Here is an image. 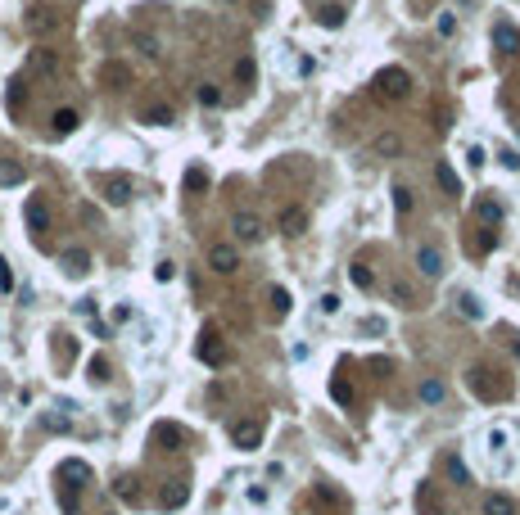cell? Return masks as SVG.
<instances>
[{"instance_id": "obj_1", "label": "cell", "mask_w": 520, "mask_h": 515, "mask_svg": "<svg viewBox=\"0 0 520 515\" xmlns=\"http://www.w3.org/2000/svg\"><path fill=\"white\" fill-rule=\"evenodd\" d=\"M371 86H376V95H380V100H403V95L412 91V72H407V68H399V64H394V68H380Z\"/></svg>"}, {"instance_id": "obj_2", "label": "cell", "mask_w": 520, "mask_h": 515, "mask_svg": "<svg viewBox=\"0 0 520 515\" xmlns=\"http://www.w3.org/2000/svg\"><path fill=\"white\" fill-rule=\"evenodd\" d=\"M231 438H235V448H240V452H254L258 443H263V425H258V421H235Z\"/></svg>"}, {"instance_id": "obj_3", "label": "cell", "mask_w": 520, "mask_h": 515, "mask_svg": "<svg viewBox=\"0 0 520 515\" xmlns=\"http://www.w3.org/2000/svg\"><path fill=\"white\" fill-rule=\"evenodd\" d=\"M416 267H421V276H426V280H439L443 276V253L435 249V244H421V249H416Z\"/></svg>"}, {"instance_id": "obj_4", "label": "cell", "mask_w": 520, "mask_h": 515, "mask_svg": "<svg viewBox=\"0 0 520 515\" xmlns=\"http://www.w3.org/2000/svg\"><path fill=\"white\" fill-rule=\"evenodd\" d=\"M235 236H240L244 244H258V240L267 236V231H263V217H258V213H235Z\"/></svg>"}, {"instance_id": "obj_5", "label": "cell", "mask_w": 520, "mask_h": 515, "mask_svg": "<svg viewBox=\"0 0 520 515\" xmlns=\"http://www.w3.org/2000/svg\"><path fill=\"white\" fill-rule=\"evenodd\" d=\"M200 358H204L208 366H222V362H227V343L217 339V330H204V335H200Z\"/></svg>"}, {"instance_id": "obj_6", "label": "cell", "mask_w": 520, "mask_h": 515, "mask_svg": "<svg viewBox=\"0 0 520 515\" xmlns=\"http://www.w3.org/2000/svg\"><path fill=\"white\" fill-rule=\"evenodd\" d=\"M55 28H59V14H55V9H45V5H32V9H28V32L45 36V32H55Z\"/></svg>"}, {"instance_id": "obj_7", "label": "cell", "mask_w": 520, "mask_h": 515, "mask_svg": "<svg viewBox=\"0 0 520 515\" xmlns=\"http://www.w3.org/2000/svg\"><path fill=\"white\" fill-rule=\"evenodd\" d=\"M208 267H213V272H222V276H231L235 267H240V258H235L231 244H213V249H208Z\"/></svg>"}, {"instance_id": "obj_8", "label": "cell", "mask_w": 520, "mask_h": 515, "mask_svg": "<svg viewBox=\"0 0 520 515\" xmlns=\"http://www.w3.org/2000/svg\"><path fill=\"white\" fill-rule=\"evenodd\" d=\"M493 50L516 55L520 50V28H511V23H493Z\"/></svg>"}, {"instance_id": "obj_9", "label": "cell", "mask_w": 520, "mask_h": 515, "mask_svg": "<svg viewBox=\"0 0 520 515\" xmlns=\"http://www.w3.org/2000/svg\"><path fill=\"white\" fill-rule=\"evenodd\" d=\"M303 231H308V213H303V208L299 204H290L286 208V213H281V236H303Z\"/></svg>"}, {"instance_id": "obj_10", "label": "cell", "mask_w": 520, "mask_h": 515, "mask_svg": "<svg viewBox=\"0 0 520 515\" xmlns=\"http://www.w3.org/2000/svg\"><path fill=\"white\" fill-rule=\"evenodd\" d=\"M416 506H421V515H443V497H439V488H435V484H421Z\"/></svg>"}, {"instance_id": "obj_11", "label": "cell", "mask_w": 520, "mask_h": 515, "mask_svg": "<svg viewBox=\"0 0 520 515\" xmlns=\"http://www.w3.org/2000/svg\"><path fill=\"white\" fill-rule=\"evenodd\" d=\"M104 199L122 208V204L131 199V181H127V177H109V181H104Z\"/></svg>"}, {"instance_id": "obj_12", "label": "cell", "mask_w": 520, "mask_h": 515, "mask_svg": "<svg viewBox=\"0 0 520 515\" xmlns=\"http://www.w3.org/2000/svg\"><path fill=\"white\" fill-rule=\"evenodd\" d=\"M64 272L68 276H86V272H91V253H86V249H68L64 253Z\"/></svg>"}, {"instance_id": "obj_13", "label": "cell", "mask_w": 520, "mask_h": 515, "mask_svg": "<svg viewBox=\"0 0 520 515\" xmlns=\"http://www.w3.org/2000/svg\"><path fill=\"white\" fill-rule=\"evenodd\" d=\"M59 68V55L55 50H32L28 55V72H55Z\"/></svg>"}, {"instance_id": "obj_14", "label": "cell", "mask_w": 520, "mask_h": 515, "mask_svg": "<svg viewBox=\"0 0 520 515\" xmlns=\"http://www.w3.org/2000/svg\"><path fill=\"white\" fill-rule=\"evenodd\" d=\"M28 226L41 236V231H50V213H45V204L41 199H28Z\"/></svg>"}, {"instance_id": "obj_15", "label": "cell", "mask_w": 520, "mask_h": 515, "mask_svg": "<svg viewBox=\"0 0 520 515\" xmlns=\"http://www.w3.org/2000/svg\"><path fill=\"white\" fill-rule=\"evenodd\" d=\"M475 217H480L484 226H498V222H502V204H498V199H480V204H475Z\"/></svg>"}, {"instance_id": "obj_16", "label": "cell", "mask_w": 520, "mask_h": 515, "mask_svg": "<svg viewBox=\"0 0 520 515\" xmlns=\"http://www.w3.org/2000/svg\"><path fill=\"white\" fill-rule=\"evenodd\" d=\"M484 515H516V502L507 493H489L484 497Z\"/></svg>"}, {"instance_id": "obj_17", "label": "cell", "mask_w": 520, "mask_h": 515, "mask_svg": "<svg viewBox=\"0 0 520 515\" xmlns=\"http://www.w3.org/2000/svg\"><path fill=\"white\" fill-rule=\"evenodd\" d=\"M435 181H439V190H443V194H462V181H457V172H453L448 163H439V167H435Z\"/></svg>"}, {"instance_id": "obj_18", "label": "cell", "mask_w": 520, "mask_h": 515, "mask_svg": "<svg viewBox=\"0 0 520 515\" xmlns=\"http://www.w3.org/2000/svg\"><path fill=\"white\" fill-rule=\"evenodd\" d=\"M59 480L86 484V480H91V465H86V461H64V465H59Z\"/></svg>"}, {"instance_id": "obj_19", "label": "cell", "mask_w": 520, "mask_h": 515, "mask_svg": "<svg viewBox=\"0 0 520 515\" xmlns=\"http://www.w3.org/2000/svg\"><path fill=\"white\" fill-rule=\"evenodd\" d=\"M389 294H394V303H399V308H416V289L407 285V280H394Z\"/></svg>"}, {"instance_id": "obj_20", "label": "cell", "mask_w": 520, "mask_h": 515, "mask_svg": "<svg viewBox=\"0 0 520 515\" xmlns=\"http://www.w3.org/2000/svg\"><path fill=\"white\" fill-rule=\"evenodd\" d=\"M141 118L150 122V127H172V109H168V104H150Z\"/></svg>"}, {"instance_id": "obj_21", "label": "cell", "mask_w": 520, "mask_h": 515, "mask_svg": "<svg viewBox=\"0 0 520 515\" xmlns=\"http://www.w3.org/2000/svg\"><path fill=\"white\" fill-rule=\"evenodd\" d=\"M50 122H55V131H59V136H68V131H77V122H82V118L72 113V109H59V113H55Z\"/></svg>"}, {"instance_id": "obj_22", "label": "cell", "mask_w": 520, "mask_h": 515, "mask_svg": "<svg viewBox=\"0 0 520 515\" xmlns=\"http://www.w3.org/2000/svg\"><path fill=\"white\" fill-rule=\"evenodd\" d=\"M23 177H28V172L18 163H0V186H23Z\"/></svg>"}, {"instance_id": "obj_23", "label": "cell", "mask_w": 520, "mask_h": 515, "mask_svg": "<svg viewBox=\"0 0 520 515\" xmlns=\"http://www.w3.org/2000/svg\"><path fill=\"white\" fill-rule=\"evenodd\" d=\"M100 77H104L109 86H127V82H131V72L122 68V64H104V72H100Z\"/></svg>"}, {"instance_id": "obj_24", "label": "cell", "mask_w": 520, "mask_h": 515, "mask_svg": "<svg viewBox=\"0 0 520 515\" xmlns=\"http://www.w3.org/2000/svg\"><path fill=\"white\" fill-rule=\"evenodd\" d=\"M353 285H357V289H371V285H376V276H371L367 262H353Z\"/></svg>"}, {"instance_id": "obj_25", "label": "cell", "mask_w": 520, "mask_h": 515, "mask_svg": "<svg viewBox=\"0 0 520 515\" xmlns=\"http://www.w3.org/2000/svg\"><path fill=\"white\" fill-rule=\"evenodd\" d=\"M195 95H200V104H204V109H213V104H222V91H217V86H213V82H204V86H200V91H195Z\"/></svg>"}, {"instance_id": "obj_26", "label": "cell", "mask_w": 520, "mask_h": 515, "mask_svg": "<svg viewBox=\"0 0 520 515\" xmlns=\"http://www.w3.org/2000/svg\"><path fill=\"white\" fill-rule=\"evenodd\" d=\"M290 312V289H271V316H286Z\"/></svg>"}, {"instance_id": "obj_27", "label": "cell", "mask_w": 520, "mask_h": 515, "mask_svg": "<svg viewBox=\"0 0 520 515\" xmlns=\"http://www.w3.org/2000/svg\"><path fill=\"white\" fill-rule=\"evenodd\" d=\"M114 493H118L122 502H141V488H136V480H118V484H114Z\"/></svg>"}, {"instance_id": "obj_28", "label": "cell", "mask_w": 520, "mask_h": 515, "mask_svg": "<svg viewBox=\"0 0 520 515\" xmlns=\"http://www.w3.org/2000/svg\"><path fill=\"white\" fill-rule=\"evenodd\" d=\"M344 23V5H326L321 9V28H340Z\"/></svg>"}, {"instance_id": "obj_29", "label": "cell", "mask_w": 520, "mask_h": 515, "mask_svg": "<svg viewBox=\"0 0 520 515\" xmlns=\"http://www.w3.org/2000/svg\"><path fill=\"white\" fill-rule=\"evenodd\" d=\"M330 398L349 407V402H353V384H344V380H330Z\"/></svg>"}, {"instance_id": "obj_30", "label": "cell", "mask_w": 520, "mask_h": 515, "mask_svg": "<svg viewBox=\"0 0 520 515\" xmlns=\"http://www.w3.org/2000/svg\"><path fill=\"white\" fill-rule=\"evenodd\" d=\"M493 244H498V236H493V231H480V236H470V249H475V253H489Z\"/></svg>"}, {"instance_id": "obj_31", "label": "cell", "mask_w": 520, "mask_h": 515, "mask_svg": "<svg viewBox=\"0 0 520 515\" xmlns=\"http://www.w3.org/2000/svg\"><path fill=\"white\" fill-rule=\"evenodd\" d=\"M394 208H399L403 217L412 213V190H407V186H394Z\"/></svg>"}, {"instance_id": "obj_32", "label": "cell", "mask_w": 520, "mask_h": 515, "mask_svg": "<svg viewBox=\"0 0 520 515\" xmlns=\"http://www.w3.org/2000/svg\"><path fill=\"white\" fill-rule=\"evenodd\" d=\"M421 402H443V384H439V380H426V384H421Z\"/></svg>"}, {"instance_id": "obj_33", "label": "cell", "mask_w": 520, "mask_h": 515, "mask_svg": "<svg viewBox=\"0 0 520 515\" xmlns=\"http://www.w3.org/2000/svg\"><path fill=\"white\" fill-rule=\"evenodd\" d=\"M208 186V172L204 167H190V172H185V190H204Z\"/></svg>"}, {"instance_id": "obj_34", "label": "cell", "mask_w": 520, "mask_h": 515, "mask_svg": "<svg viewBox=\"0 0 520 515\" xmlns=\"http://www.w3.org/2000/svg\"><path fill=\"white\" fill-rule=\"evenodd\" d=\"M136 50L150 55V59H158V41H154V36H145V32H136Z\"/></svg>"}, {"instance_id": "obj_35", "label": "cell", "mask_w": 520, "mask_h": 515, "mask_svg": "<svg viewBox=\"0 0 520 515\" xmlns=\"http://www.w3.org/2000/svg\"><path fill=\"white\" fill-rule=\"evenodd\" d=\"M462 312L470 316V321H480V316H484V308H480V299H475V294H462Z\"/></svg>"}, {"instance_id": "obj_36", "label": "cell", "mask_w": 520, "mask_h": 515, "mask_svg": "<svg viewBox=\"0 0 520 515\" xmlns=\"http://www.w3.org/2000/svg\"><path fill=\"white\" fill-rule=\"evenodd\" d=\"M399 150H403V140L394 136V131H389V136H380V140H376V154H399Z\"/></svg>"}, {"instance_id": "obj_37", "label": "cell", "mask_w": 520, "mask_h": 515, "mask_svg": "<svg viewBox=\"0 0 520 515\" xmlns=\"http://www.w3.org/2000/svg\"><path fill=\"white\" fill-rule=\"evenodd\" d=\"M154 434H158V443H181V429L177 425H158Z\"/></svg>"}, {"instance_id": "obj_38", "label": "cell", "mask_w": 520, "mask_h": 515, "mask_svg": "<svg viewBox=\"0 0 520 515\" xmlns=\"http://www.w3.org/2000/svg\"><path fill=\"white\" fill-rule=\"evenodd\" d=\"M254 59H240V64H235V82H254Z\"/></svg>"}, {"instance_id": "obj_39", "label": "cell", "mask_w": 520, "mask_h": 515, "mask_svg": "<svg viewBox=\"0 0 520 515\" xmlns=\"http://www.w3.org/2000/svg\"><path fill=\"white\" fill-rule=\"evenodd\" d=\"M185 502V488L177 484V488H163V506H181Z\"/></svg>"}, {"instance_id": "obj_40", "label": "cell", "mask_w": 520, "mask_h": 515, "mask_svg": "<svg viewBox=\"0 0 520 515\" xmlns=\"http://www.w3.org/2000/svg\"><path fill=\"white\" fill-rule=\"evenodd\" d=\"M91 380H95V384H104V380H109V362H104V358L91 362Z\"/></svg>"}, {"instance_id": "obj_41", "label": "cell", "mask_w": 520, "mask_h": 515, "mask_svg": "<svg viewBox=\"0 0 520 515\" xmlns=\"http://www.w3.org/2000/svg\"><path fill=\"white\" fill-rule=\"evenodd\" d=\"M23 100H28V91H23V82H14V86H9V109H18Z\"/></svg>"}, {"instance_id": "obj_42", "label": "cell", "mask_w": 520, "mask_h": 515, "mask_svg": "<svg viewBox=\"0 0 520 515\" xmlns=\"http://www.w3.org/2000/svg\"><path fill=\"white\" fill-rule=\"evenodd\" d=\"M0 289H14V272H9L5 258H0Z\"/></svg>"}, {"instance_id": "obj_43", "label": "cell", "mask_w": 520, "mask_h": 515, "mask_svg": "<svg viewBox=\"0 0 520 515\" xmlns=\"http://www.w3.org/2000/svg\"><path fill=\"white\" fill-rule=\"evenodd\" d=\"M154 276H158V280H172V276H177V262H158Z\"/></svg>"}, {"instance_id": "obj_44", "label": "cell", "mask_w": 520, "mask_h": 515, "mask_svg": "<svg viewBox=\"0 0 520 515\" xmlns=\"http://www.w3.org/2000/svg\"><path fill=\"white\" fill-rule=\"evenodd\" d=\"M45 429H68V416H45Z\"/></svg>"}, {"instance_id": "obj_45", "label": "cell", "mask_w": 520, "mask_h": 515, "mask_svg": "<svg viewBox=\"0 0 520 515\" xmlns=\"http://www.w3.org/2000/svg\"><path fill=\"white\" fill-rule=\"evenodd\" d=\"M448 475H453V480H466V465L453 457V461H448Z\"/></svg>"}, {"instance_id": "obj_46", "label": "cell", "mask_w": 520, "mask_h": 515, "mask_svg": "<svg viewBox=\"0 0 520 515\" xmlns=\"http://www.w3.org/2000/svg\"><path fill=\"white\" fill-rule=\"evenodd\" d=\"M516 358H520V343H516Z\"/></svg>"}]
</instances>
